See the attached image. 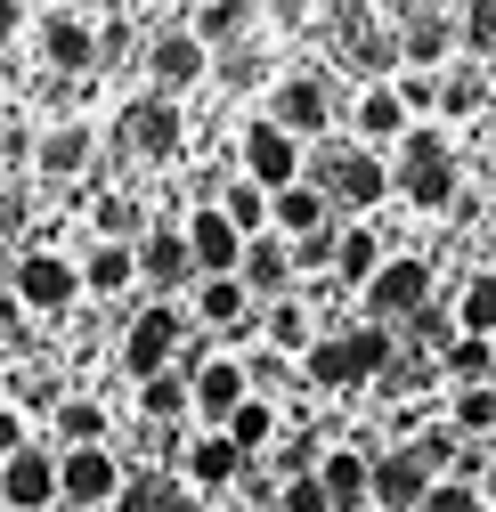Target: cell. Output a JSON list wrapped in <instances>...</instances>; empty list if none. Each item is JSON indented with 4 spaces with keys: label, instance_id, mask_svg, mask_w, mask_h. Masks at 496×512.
<instances>
[{
    "label": "cell",
    "instance_id": "6da1fadb",
    "mask_svg": "<svg viewBox=\"0 0 496 512\" xmlns=\"http://www.w3.org/2000/svg\"><path fill=\"white\" fill-rule=\"evenodd\" d=\"M301 171H309V187H318L334 212H375V204L391 196V163L366 155V147H334V139H318V155H301Z\"/></svg>",
    "mask_w": 496,
    "mask_h": 512
},
{
    "label": "cell",
    "instance_id": "7a4b0ae2",
    "mask_svg": "<svg viewBox=\"0 0 496 512\" xmlns=\"http://www.w3.org/2000/svg\"><path fill=\"white\" fill-rule=\"evenodd\" d=\"M391 366V334L383 326H342V334H318L301 350V374L318 382V391H358V382H375Z\"/></svg>",
    "mask_w": 496,
    "mask_h": 512
},
{
    "label": "cell",
    "instance_id": "3957f363",
    "mask_svg": "<svg viewBox=\"0 0 496 512\" xmlns=\"http://www.w3.org/2000/svg\"><path fill=\"white\" fill-rule=\"evenodd\" d=\"M391 187L415 204V212H448L456 204V147L431 131V122H415V131L399 139V163H391Z\"/></svg>",
    "mask_w": 496,
    "mask_h": 512
},
{
    "label": "cell",
    "instance_id": "277c9868",
    "mask_svg": "<svg viewBox=\"0 0 496 512\" xmlns=\"http://www.w3.org/2000/svg\"><path fill=\"white\" fill-rule=\"evenodd\" d=\"M179 342H188V326H179V309H171V301L139 309V317H131V334H122V374H131V382H155V374H171Z\"/></svg>",
    "mask_w": 496,
    "mask_h": 512
},
{
    "label": "cell",
    "instance_id": "5b68a950",
    "mask_svg": "<svg viewBox=\"0 0 496 512\" xmlns=\"http://www.w3.org/2000/svg\"><path fill=\"white\" fill-rule=\"evenodd\" d=\"M122 464L114 447H66L57 456V504H74V512H98V504H114L122 496Z\"/></svg>",
    "mask_w": 496,
    "mask_h": 512
},
{
    "label": "cell",
    "instance_id": "8992f818",
    "mask_svg": "<svg viewBox=\"0 0 496 512\" xmlns=\"http://www.w3.org/2000/svg\"><path fill=\"white\" fill-rule=\"evenodd\" d=\"M431 309V269L423 261H383L375 277H366V326H407V317Z\"/></svg>",
    "mask_w": 496,
    "mask_h": 512
},
{
    "label": "cell",
    "instance_id": "52a82bcc",
    "mask_svg": "<svg viewBox=\"0 0 496 512\" xmlns=\"http://www.w3.org/2000/svg\"><path fill=\"white\" fill-rule=\"evenodd\" d=\"M9 301L57 317V309H74V301H82V269H74V261H57V252H25V261H9Z\"/></svg>",
    "mask_w": 496,
    "mask_h": 512
},
{
    "label": "cell",
    "instance_id": "ba28073f",
    "mask_svg": "<svg viewBox=\"0 0 496 512\" xmlns=\"http://www.w3.org/2000/svg\"><path fill=\"white\" fill-rule=\"evenodd\" d=\"M366 496H375V512H423L431 464L415 447H383V456H366Z\"/></svg>",
    "mask_w": 496,
    "mask_h": 512
},
{
    "label": "cell",
    "instance_id": "9c48e42d",
    "mask_svg": "<svg viewBox=\"0 0 496 512\" xmlns=\"http://www.w3.org/2000/svg\"><path fill=\"white\" fill-rule=\"evenodd\" d=\"M269 122L301 147V139H326V122H334V90L318 82V74H285L277 82V98H269Z\"/></svg>",
    "mask_w": 496,
    "mask_h": 512
},
{
    "label": "cell",
    "instance_id": "30bf717a",
    "mask_svg": "<svg viewBox=\"0 0 496 512\" xmlns=\"http://www.w3.org/2000/svg\"><path fill=\"white\" fill-rule=\"evenodd\" d=\"M391 33H399L407 74H440L456 49V9H391Z\"/></svg>",
    "mask_w": 496,
    "mask_h": 512
},
{
    "label": "cell",
    "instance_id": "8fae6325",
    "mask_svg": "<svg viewBox=\"0 0 496 512\" xmlns=\"http://www.w3.org/2000/svg\"><path fill=\"white\" fill-rule=\"evenodd\" d=\"M244 187H261V196L301 187V147L277 131V122H253V131H244Z\"/></svg>",
    "mask_w": 496,
    "mask_h": 512
},
{
    "label": "cell",
    "instance_id": "7c38bea8",
    "mask_svg": "<svg viewBox=\"0 0 496 512\" xmlns=\"http://www.w3.org/2000/svg\"><path fill=\"white\" fill-rule=\"evenodd\" d=\"M57 504V456L49 447H17L9 464H0V512H49Z\"/></svg>",
    "mask_w": 496,
    "mask_h": 512
},
{
    "label": "cell",
    "instance_id": "4fadbf2b",
    "mask_svg": "<svg viewBox=\"0 0 496 512\" xmlns=\"http://www.w3.org/2000/svg\"><path fill=\"white\" fill-rule=\"evenodd\" d=\"M204 66H212V57L196 49L188 25H163V33L147 41V82H155V98H171V106H179V90H188V82H204Z\"/></svg>",
    "mask_w": 496,
    "mask_h": 512
},
{
    "label": "cell",
    "instance_id": "5bb4252c",
    "mask_svg": "<svg viewBox=\"0 0 496 512\" xmlns=\"http://www.w3.org/2000/svg\"><path fill=\"white\" fill-rule=\"evenodd\" d=\"M122 139H131V155H139V163H171V155H179V139H188V122H179V106H171V98H139L131 114H122Z\"/></svg>",
    "mask_w": 496,
    "mask_h": 512
},
{
    "label": "cell",
    "instance_id": "9a60e30c",
    "mask_svg": "<svg viewBox=\"0 0 496 512\" xmlns=\"http://www.w3.org/2000/svg\"><path fill=\"white\" fill-rule=\"evenodd\" d=\"M179 244H188V261H196V277H236V261H244V236L204 204V212H188V228H179Z\"/></svg>",
    "mask_w": 496,
    "mask_h": 512
},
{
    "label": "cell",
    "instance_id": "2e32d148",
    "mask_svg": "<svg viewBox=\"0 0 496 512\" xmlns=\"http://www.w3.org/2000/svg\"><path fill=\"white\" fill-rule=\"evenodd\" d=\"M41 57H49L57 74H90L98 66V25L82 9H49L41 17Z\"/></svg>",
    "mask_w": 496,
    "mask_h": 512
},
{
    "label": "cell",
    "instance_id": "e0dca14e",
    "mask_svg": "<svg viewBox=\"0 0 496 512\" xmlns=\"http://www.w3.org/2000/svg\"><path fill=\"white\" fill-rule=\"evenodd\" d=\"M244 399H253V391H244V366H236V358H204V366L188 374V407H196L212 431H220Z\"/></svg>",
    "mask_w": 496,
    "mask_h": 512
},
{
    "label": "cell",
    "instance_id": "ac0fdd59",
    "mask_svg": "<svg viewBox=\"0 0 496 512\" xmlns=\"http://www.w3.org/2000/svg\"><path fill=\"white\" fill-rule=\"evenodd\" d=\"M318 488H326V512H375V496H366V447H326Z\"/></svg>",
    "mask_w": 496,
    "mask_h": 512
},
{
    "label": "cell",
    "instance_id": "d6986e66",
    "mask_svg": "<svg viewBox=\"0 0 496 512\" xmlns=\"http://www.w3.org/2000/svg\"><path fill=\"white\" fill-rule=\"evenodd\" d=\"M131 261H139V277H147L155 293H171V285H188V277H196V261H188V244H179V228H147V236L131 244Z\"/></svg>",
    "mask_w": 496,
    "mask_h": 512
},
{
    "label": "cell",
    "instance_id": "ffe728a7",
    "mask_svg": "<svg viewBox=\"0 0 496 512\" xmlns=\"http://www.w3.org/2000/svg\"><path fill=\"white\" fill-rule=\"evenodd\" d=\"M326 212H334V204H326L318 187L301 179V187H285V196H269V236H277V244H301V236H318V228H334Z\"/></svg>",
    "mask_w": 496,
    "mask_h": 512
},
{
    "label": "cell",
    "instance_id": "44dd1931",
    "mask_svg": "<svg viewBox=\"0 0 496 512\" xmlns=\"http://www.w3.org/2000/svg\"><path fill=\"white\" fill-rule=\"evenodd\" d=\"M114 512H196V488L179 472H122Z\"/></svg>",
    "mask_w": 496,
    "mask_h": 512
},
{
    "label": "cell",
    "instance_id": "7402d4cb",
    "mask_svg": "<svg viewBox=\"0 0 496 512\" xmlns=\"http://www.w3.org/2000/svg\"><path fill=\"white\" fill-rule=\"evenodd\" d=\"M407 131H415V122H407L399 90H391V82H366V98H358V139H366V155H375V147H399Z\"/></svg>",
    "mask_w": 496,
    "mask_h": 512
},
{
    "label": "cell",
    "instance_id": "603a6c76",
    "mask_svg": "<svg viewBox=\"0 0 496 512\" xmlns=\"http://www.w3.org/2000/svg\"><path fill=\"white\" fill-rule=\"evenodd\" d=\"M236 285L244 293H285L293 285V252L277 236H253V244H244V261H236Z\"/></svg>",
    "mask_w": 496,
    "mask_h": 512
},
{
    "label": "cell",
    "instance_id": "cb8c5ba5",
    "mask_svg": "<svg viewBox=\"0 0 496 512\" xmlns=\"http://www.w3.org/2000/svg\"><path fill=\"white\" fill-rule=\"evenodd\" d=\"M90 155H98L90 122H57V131L41 139V179H82V171H90Z\"/></svg>",
    "mask_w": 496,
    "mask_h": 512
},
{
    "label": "cell",
    "instance_id": "d4e9b609",
    "mask_svg": "<svg viewBox=\"0 0 496 512\" xmlns=\"http://www.w3.org/2000/svg\"><path fill=\"white\" fill-rule=\"evenodd\" d=\"M456 326H464L472 342H488V334H496V261L464 277V293H456Z\"/></svg>",
    "mask_w": 496,
    "mask_h": 512
},
{
    "label": "cell",
    "instance_id": "484cf974",
    "mask_svg": "<svg viewBox=\"0 0 496 512\" xmlns=\"http://www.w3.org/2000/svg\"><path fill=\"white\" fill-rule=\"evenodd\" d=\"M375 269H383V236H375V228H342V236H334V277L366 293Z\"/></svg>",
    "mask_w": 496,
    "mask_h": 512
},
{
    "label": "cell",
    "instance_id": "4316f807",
    "mask_svg": "<svg viewBox=\"0 0 496 512\" xmlns=\"http://www.w3.org/2000/svg\"><path fill=\"white\" fill-rule=\"evenodd\" d=\"M220 439L236 447V456H244V464H253V456H261V447L277 439V407H269V399H244V407H236V415L220 423Z\"/></svg>",
    "mask_w": 496,
    "mask_h": 512
},
{
    "label": "cell",
    "instance_id": "83f0119b",
    "mask_svg": "<svg viewBox=\"0 0 496 512\" xmlns=\"http://www.w3.org/2000/svg\"><path fill=\"white\" fill-rule=\"evenodd\" d=\"M196 317L204 326H244V317H253V293L236 277H196Z\"/></svg>",
    "mask_w": 496,
    "mask_h": 512
},
{
    "label": "cell",
    "instance_id": "f1b7e54d",
    "mask_svg": "<svg viewBox=\"0 0 496 512\" xmlns=\"http://www.w3.org/2000/svg\"><path fill=\"white\" fill-rule=\"evenodd\" d=\"M253 17H261V9H244V0H212V9H188V33H196V49L212 57L220 41H236Z\"/></svg>",
    "mask_w": 496,
    "mask_h": 512
},
{
    "label": "cell",
    "instance_id": "f546056e",
    "mask_svg": "<svg viewBox=\"0 0 496 512\" xmlns=\"http://www.w3.org/2000/svg\"><path fill=\"white\" fill-rule=\"evenodd\" d=\"M236 472H244V456H236L220 431H204V439L188 447V488H228Z\"/></svg>",
    "mask_w": 496,
    "mask_h": 512
},
{
    "label": "cell",
    "instance_id": "4dcf8cb0",
    "mask_svg": "<svg viewBox=\"0 0 496 512\" xmlns=\"http://www.w3.org/2000/svg\"><path fill=\"white\" fill-rule=\"evenodd\" d=\"M131 277H139L131 244H90V261H82V293H122Z\"/></svg>",
    "mask_w": 496,
    "mask_h": 512
},
{
    "label": "cell",
    "instance_id": "1f68e13d",
    "mask_svg": "<svg viewBox=\"0 0 496 512\" xmlns=\"http://www.w3.org/2000/svg\"><path fill=\"white\" fill-rule=\"evenodd\" d=\"M57 439L66 447H106V407L98 399H57Z\"/></svg>",
    "mask_w": 496,
    "mask_h": 512
},
{
    "label": "cell",
    "instance_id": "d6a6232c",
    "mask_svg": "<svg viewBox=\"0 0 496 512\" xmlns=\"http://www.w3.org/2000/svg\"><path fill=\"white\" fill-rule=\"evenodd\" d=\"M212 212H220V220H228V228H236V236H244V244H253V236H261V228H269V196H261V187H244V179H236V187H228V196H220V204H212Z\"/></svg>",
    "mask_w": 496,
    "mask_h": 512
},
{
    "label": "cell",
    "instance_id": "836d02e7",
    "mask_svg": "<svg viewBox=\"0 0 496 512\" xmlns=\"http://www.w3.org/2000/svg\"><path fill=\"white\" fill-rule=\"evenodd\" d=\"M139 415H147V431L179 423V415H188V382H179V374H155V382H139Z\"/></svg>",
    "mask_w": 496,
    "mask_h": 512
},
{
    "label": "cell",
    "instance_id": "e575fe53",
    "mask_svg": "<svg viewBox=\"0 0 496 512\" xmlns=\"http://www.w3.org/2000/svg\"><path fill=\"white\" fill-rule=\"evenodd\" d=\"M456 49H472V57H488V66H496V0L456 9Z\"/></svg>",
    "mask_w": 496,
    "mask_h": 512
},
{
    "label": "cell",
    "instance_id": "d590c367",
    "mask_svg": "<svg viewBox=\"0 0 496 512\" xmlns=\"http://www.w3.org/2000/svg\"><path fill=\"white\" fill-rule=\"evenodd\" d=\"M456 431H472V439H488L496 431V382H472V391H456Z\"/></svg>",
    "mask_w": 496,
    "mask_h": 512
},
{
    "label": "cell",
    "instance_id": "8d00e7d4",
    "mask_svg": "<svg viewBox=\"0 0 496 512\" xmlns=\"http://www.w3.org/2000/svg\"><path fill=\"white\" fill-rule=\"evenodd\" d=\"M269 342H277V350H293V358L318 342V334H309V309H301V301H277V309H269Z\"/></svg>",
    "mask_w": 496,
    "mask_h": 512
},
{
    "label": "cell",
    "instance_id": "74e56055",
    "mask_svg": "<svg viewBox=\"0 0 496 512\" xmlns=\"http://www.w3.org/2000/svg\"><path fill=\"white\" fill-rule=\"evenodd\" d=\"M488 106V74H440V114H480Z\"/></svg>",
    "mask_w": 496,
    "mask_h": 512
},
{
    "label": "cell",
    "instance_id": "f35d334b",
    "mask_svg": "<svg viewBox=\"0 0 496 512\" xmlns=\"http://www.w3.org/2000/svg\"><path fill=\"white\" fill-rule=\"evenodd\" d=\"M448 374H456V382H464V391H472V382H488V374H496V350H488V342H472V334H464V342H456V350H448Z\"/></svg>",
    "mask_w": 496,
    "mask_h": 512
},
{
    "label": "cell",
    "instance_id": "ab89813d",
    "mask_svg": "<svg viewBox=\"0 0 496 512\" xmlns=\"http://www.w3.org/2000/svg\"><path fill=\"white\" fill-rule=\"evenodd\" d=\"M423 512H488V496H480L472 480H431V496H423Z\"/></svg>",
    "mask_w": 496,
    "mask_h": 512
},
{
    "label": "cell",
    "instance_id": "60d3db41",
    "mask_svg": "<svg viewBox=\"0 0 496 512\" xmlns=\"http://www.w3.org/2000/svg\"><path fill=\"white\" fill-rule=\"evenodd\" d=\"M98 228H106V244H131V236H139V204H131V196H106V204H98Z\"/></svg>",
    "mask_w": 496,
    "mask_h": 512
},
{
    "label": "cell",
    "instance_id": "b9f144b4",
    "mask_svg": "<svg viewBox=\"0 0 496 512\" xmlns=\"http://www.w3.org/2000/svg\"><path fill=\"white\" fill-rule=\"evenodd\" d=\"M391 90H399V106H407V122H415V114H431V106H440V74H399Z\"/></svg>",
    "mask_w": 496,
    "mask_h": 512
},
{
    "label": "cell",
    "instance_id": "7bdbcfd3",
    "mask_svg": "<svg viewBox=\"0 0 496 512\" xmlns=\"http://www.w3.org/2000/svg\"><path fill=\"white\" fill-rule=\"evenodd\" d=\"M277 512H326V488H318V472L285 480V488H277Z\"/></svg>",
    "mask_w": 496,
    "mask_h": 512
},
{
    "label": "cell",
    "instance_id": "ee69618b",
    "mask_svg": "<svg viewBox=\"0 0 496 512\" xmlns=\"http://www.w3.org/2000/svg\"><path fill=\"white\" fill-rule=\"evenodd\" d=\"M17 447H25V415H17V407H0V464H9Z\"/></svg>",
    "mask_w": 496,
    "mask_h": 512
},
{
    "label": "cell",
    "instance_id": "f6af8a7d",
    "mask_svg": "<svg viewBox=\"0 0 496 512\" xmlns=\"http://www.w3.org/2000/svg\"><path fill=\"white\" fill-rule=\"evenodd\" d=\"M17 25H25V9H17V0H0V49L17 41Z\"/></svg>",
    "mask_w": 496,
    "mask_h": 512
},
{
    "label": "cell",
    "instance_id": "bcb514c9",
    "mask_svg": "<svg viewBox=\"0 0 496 512\" xmlns=\"http://www.w3.org/2000/svg\"><path fill=\"white\" fill-rule=\"evenodd\" d=\"M488 90H496V66H488Z\"/></svg>",
    "mask_w": 496,
    "mask_h": 512
},
{
    "label": "cell",
    "instance_id": "7dc6e473",
    "mask_svg": "<svg viewBox=\"0 0 496 512\" xmlns=\"http://www.w3.org/2000/svg\"><path fill=\"white\" fill-rule=\"evenodd\" d=\"M488 350H496V334H488Z\"/></svg>",
    "mask_w": 496,
    "mask_h": 512
}]
</instances>
